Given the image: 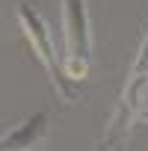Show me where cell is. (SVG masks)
I'll return each instance as SVG.
<instances>
[{"label": "cell", "instance_id": "6da1fadb", "mask_svg": "<svg viewBox=\"0 0 148 151\" xmlns=\"http://www.w3.org/2000/svg\"><path fill=\"white\" fill-rule=\"evenodd\" d=\"M62 36H65L62 74L68 80H80L86 77L92 59V21L86 0H62Z\"/></svg>", "mask_w": 148, "mask_h": 151}, {"label": "cell", "instance_id": "7a4b0ae2", "mask_svg": "<svg viewBox=\"0 0 148 151\" xmlns=\"http://www.w3.org/2000/svg\"><path fill=\"white\" fill-rule=\"evenodd\" d=\"M18 24H21V33L27 36L33 53H36L39 62L47 68V74H50L56 92H59L62 98H74V92H71L68 83H65L62 62H59V56H56V50H53V33H50L47 18H45L33 3H27V0H24V3H18Z\"/></svg>", "mask_w": 148, "mask_h": 151}, {"label": "cell", "instance_id": "3957f363", "mask_svg": "<svg viewBox=\"0 0 148 151\" xmlns=\"http://www.w3.org/2000/svg\"><path fill=\"white\" fill-rule=\"evenodd\" d=\"M47 119H50V113L39 110L30 119H24L21 124L3 130L0 133V151H39L47 139V124H50Z\"/></svg>", "mask_w": 148, "mask_h": 151}]
</instances>
